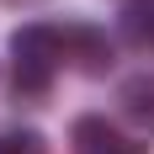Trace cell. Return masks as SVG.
Wrapping results in <instances>:
<instances>
[{
    "instance_id": "6da1fadb",
    "label": "cell",
    "mask_w": 154,
    "mask_h": 154,
    "mask_svg": "<svg viewBox=\"0 0 154 154\" xmlns=\"http://www.w3.org/2000/svg\"><path fill=\"white\" fill-rule=\"evenodd\" d=\"M64 32L48 27V21H32V27H16L11 32V64H16V91L27 96H43L53 85V75L64 69Z\"/></svg>"
},
{
    "instance_id": "7a4b0ae2",
    "label": "cell",
    "mask_w": 154,
    "mask_h": 154,
    "mask_svg": "<svg viewBox=\"0 0 154 154\" xmlns=\"http://www.w3.org/2000/svg\"><path fill=\"white\" fill-rule=\"evenodd\" d=\"M69 143H75V154H138V143L122 138L106 117H80L69 128Z\"/></svg>"
},
{
    "instance_id": "3957f363",
    "label": "cell",
    "mask_w": 154,
    "mask_h": 154,
    "mask_svg": "<svg viewBox=\"0 0 154 154\" xmlns=\"http://www.w3.org/2000/svg\"><path fill=\"white\" fill-rule=\"evenodd\" d=\"M64 53L85 75H106L112 69V43H106V32H96V27H64Z\"/></svg>"
},
{
    "instance_id": "277c9868",
    "label": "cell",
    "mask_w": 154,
    "mask_h": 154,
    "mask_svg": "<svg viewBox=\"0 0 154 154\" xmlns=\"http://www.w3.org/2000/svg\"><path fill=\"white\" fill-rule=\"evenodd\" d=\"M117 106L133 122H154V75H128L117 85Z\"/></svg>"
},
{
    "instance_id": "5b68a950",
    "label": "cell",
    "mask_w": 154,
    "mask_h": 154,
    "mask_svg": "<svg viewBox=\"0 0 154 154\" xmlns=\"http://www.w3.org/2000/svg\"><path fill=\"white\" fill-rule=\"evenodd\" d=\"M0 154H48V138L37 128H11L0 133Z\"/></svg>"
},
{
    "instance_id": "8992f818",
    "label": "cell",
    "mask_w": 154,
    "mask_h": 154,
    "mask_svg": "<svg viewBox=\"0 0 154 154\" xmlns=\"http://www.w3.org/2000/svg\"><path fill=\"white\" fill-rule=\"evenodd\" d=\"M149 43H154V27H149Z\"/></svg>"
}]
</instances>
